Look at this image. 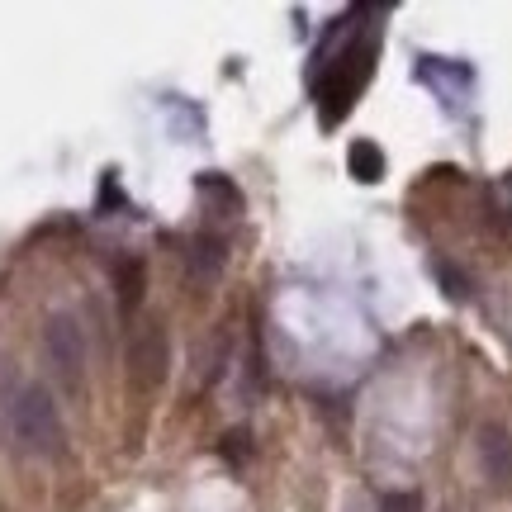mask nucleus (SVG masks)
Wrapping results in <instances>:
<instances>
[{
    "mask_svg": "<svg viewBox=\"0 0 512 512\" xmlns=\"http://www.w3.org/2000/svg\"><path fill=\"white\" fill-rule=\"evenodd\" d=\"M10 437L24 456H57L62 451V418L43 384H24L10 403Z\"/></svg>",
    "mask_w": 512,
    "mask_h": 512,
    "instance_id": "nucleus-1",
    "label": "nucleus"
},
{
    "mask_svg": "<svg viewBox=\"0 0 512 512\" xmlns=\"http://www.w3.org/2000/svg\"><path fill=\"white\" fill-rule=\"evenodd\" d=\"M43 351H48V366L62 375V384H81L86 375V332L72 313H53L43 323Z\"/></svg>",
    "mask_w": 512,
    "mask_h": 512,
    "instance_id": "nucleus-2",
    "label": "nucleus"
},
{
    "mask_svg": "<svg viewBox=\"0 0 512 512\" xmlns=\"http://www.w3.org/2000/svg\"><path fill=\"white\" fill-rule=\"evenodd\" d=\"M366 76H370V53L361 43L347 48V53L332 62L328 86H323V124H337V119L351 110V100H356V91L366 86Z\"/></svg>",
    "mask_w": 512,
    "mask_h": 512,
    "instance_id": "nucleus-3",
    "label": "nucleus"
},
{
    "mask_svg": "<svg viewBox=\"0 0 512 512\" xmlns=\"http://www.w3.org/2000/svg\"><path fill=\"white\" fill-rule=\"evenodd\" d=\"M166 366H171V347H166L162 323H143L128 342V375L138 389H157L166 380Z\"/></svg>",
    "mask_w": 512,
    "mask_h": 512,
    "instance_id": "nucleus-4",
    "label": "nucleus"
},
{
    "mask_svg": "<svg viewBox=\"0 0 512 512\" xmlns=\"http://www.w3.org/2000/svg\"><path fill=\"white\" fill-rule=\"evenodd\" d=\"M475 446H479V470H484V479H489L494 489H508L512 484V432L503 422H484Z\"/></svg>",
    "mask_w": 512,
    "mask_h": 512,
    "instance_id": "nucleus-5",
    "label": "nucleus"
},
{
    "mask_svg": "<svg viewBox=\"0 0 512 512\" xmlns=\"http://www.w3.org/2000/svg\"><path fill=\"white\" fill-rule=\"evenodd\" d=\"M347 171L361 185H380L384 181V152H380V143H370V138L351 143L347 147Z\"/></svg>",
    "mask_w": 512,
    "mask_h": 512,
    "instance_id": "nucleus-6",
    "label": "nucleus"
},
{
    "mask_svg": "<svg viewBox=\"0 0 512 512\" xmlns=\"http://www.w3.org/2000/svg\"><path fill=\"white\" fill-rule=\"evenodd\" d=\"M190 271L200 275V280H214L223 271V242L209 238V233L190 242Z\"/></svg>",
    "mask_w": 512,
    "mask_h": 512,
    "instance_id": "nucleus-7",
    "label": "nucleus"
},
{
    "mask_svg": "<svg viewBox=\"0 0 512 512\" xmlns=\"http://www.w3.org/2000/svg\"><path fill=\"white\" fill-rule=\"evenodd\" d=\"M119 299H124V309H133V304L143 299V266H138V261H124V266H119Z\"/></svg>",
    "mask_w": 512,
    "mask_h": 512,
    "instance_id": "nucleus-8",
    "label": "nucleus"
},
{
    "mask_svg": "<svg viewBox=\"0 0 512 512\" xmlns=\"http://www.w3.org/2000/svg\"><path fill=\"white\" fill-rule=\"evenodd\" d=\"M432 271H437V280H446V294H451V299H465V294H470V280H465L451 261H437Z\"/></svg>",
    "mask_w": 512,
    "mask_h": 512,
    "instance_id": "nucleus-9",
    "label": "nucleus"
},
{
    "mask_svg": "<svg viewBox=\"0 0 512 512\" xmlns=\"http://www.w3.org/2000/svg\"><path fill=\"white\" fill-rule=\"evenodd\" d=\"M380 512H422V498L418 494H384Z\"/></svg>",
    "mask_w": 512,
    "mask_h": 512,
    "instance_id": "nucleus-10",
    "label": "nucleus"
}]
</instances>
